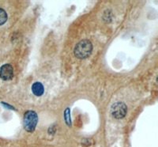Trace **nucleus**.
Here are the masks:
<instances>
[{"label": "nucleus", "mask_w": 158, "mask_h": 147, "mask_svg": "<svg viewBox=\"0 0 158 147\" xmlns=\"http://www.w3.org/2000/svg\"><path fill=\"white\" fill-rule=\"evenodd\" d=\"M93 51V44L89 40H82L74 48V56L80 59L88 58Z\"/></svg>", "instance_id": "1"}, {"label": "nucleus", "mask_w": 158, "mask_h": 147, "mask_svg": "<svg viewBox=\"0 0 158 147\" xmlns=\"http://www.w3.org/2000/svg\"><path fill=\"white\" fill-rule=\"evenodd\" d=\"M38 122L37 114L34 111H28L25 113L23 119V126L25 131L33 132Z\"/></svg>", "instance_id": "2"}, {"label": "nucleus", "mask_w": 158, "mask_h": 147, "mask_svg": "<svg viewBox=\"0 0 158 147\" xmlns=\"http://www.w3.org/2000/svg\"><path fill=\"white\" fill-rule=\"evenodd\" d=\"M127 111V108L126 104L123 102L115 103L111 106V115L118 120L123 118L126 116Z\"/></svg>", "instance_id": "3"}, {"label": "nucleus", "mask_w": 158, "mask_h": 147, "mask_svg": "<svg viewBox=\"0 0 158 147\" xmlns=\"http://www.w3.org/2000/svg\"><path fill=\"white\" fill-rule=\"evenodd\" d=\"M14 77V69L10 64H5L0 67V78L4 81L10 80Z\"/></svg>", "instance_id": "4"}, {"label": "nucleus", "mask_w": 158, "mask_h": 147, "mask_svg": "<svg viewBox=\"0 0 158 147\" xmlns=\"http://www.w3.org/2000/svg\"><path fill=\"white\" fill-rule=\"evenodd\" d=\"M32 91L34 95L40 97V96L43 95L44 92V86L41 83L37 82L32 86Z\"/></svg>", "instance_id": "5"}, {"label": "nucleus", "mask_w": 158, "mask_h": 147, "mask_svg": "<svg viewBox=\"0 0 158 147\" xmlns=\"http://www.w3.org/2000/svg\"><path fill=\"white\" fill-rule=\"evenodd\" d=\"M7 21V14L3 9L0 8V25H3Z\"/></svg>", "instance_id": "6"}, {"label": "nucleus", "mask_w": 158, "mask_h": 147, "mask_svg": "<svg viewBox=\"0 0 158 147\" xmlns=\"http://www.w3.org/2000/svg\"><path fill=\"white\" fill-rule=\"evenodd\" d=\"M65 121L68 126H71V122H70V108H67L64 113Z\"/></svg>", "instance_id": "7"}]
</instances>
